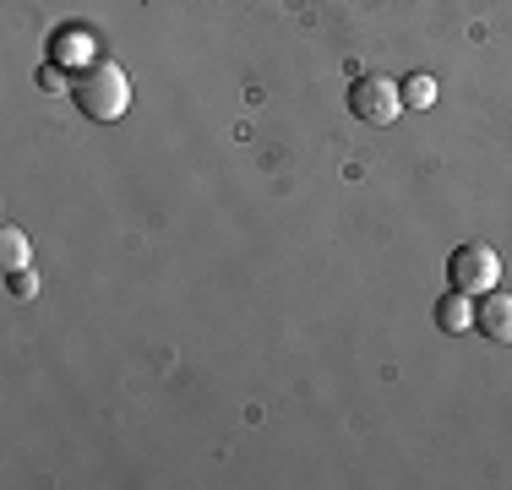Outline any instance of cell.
<instances>
[{
    "label": "cell",
    "instance_id": "cell-1",
    "mask_svg": "<svg viewBox=\"0 0 512 490\" xmlns=\"http://www.w3.org/2000/svg\"><path fill=\"white\" fill-rule=\"evenodd\" d=\"M71 98H77V109H82L88 120L109 126V120L126 115L131 82H126V71H120L115 60H88V66L71 71Z\"/></svg>",
    "mask_w": 512,
    "mask_h": 490
},
{
    "label": "cell",
    "instance_id": "cell-2",
    "mask_svg": "<svg viewBox=\"0 0 512 490\" xmlns=\"http://www.w3.org/2000/svg\"><path fill=\"white\" fill-rule=\"evenodd\" d=\"M496 251L491 245H480V240H469V245H458L453 256H447V284H453L458 294H480V289H491L496 284Z\"/></svg>",
    "mask_w": 512,
    "mask_h": 490
},
{
    "label": "cell",
    "instance_id": "cell-3",
    "mask_svg": "<svg viewBox=\"0 0 512 490\" xmlns=\"http://www.w3.org/2000/svg\"><path fill=\"white\" fill-rule=\"evenodd\" d=\"M398 109H404L398 82H387V77H355V88H349V115H355V120H365V126H387Z\"/></svg>",
    "mask_w": 512,
    "mask_h": 490
},
{
    "label": "cell",
    "instance_id": "cell-4",
    "mask_svg": "<svg viewBox=\"0 0 512 490\" xmlns=\"http://www.w3.org/2000/svg\"><path fill=\"white\" fill-rule=\"evenodd\" d=\"M474 327L491 343H512V294L480 289V300H474Z\"/></svg>",
    "mask_w": 512,
    "mask_h": 490
},
{
    "label": "cell",
    "instance_id": "cell-5",
    "mask_svg": "<svg viewBox=\"0 0 512 490\" xmlns=\"http://www.w3.org/2000/svg\"><path fill=\"white\" fill-rule=\"evenodd\" d=\"M88 49H93V33L88 28H55V39H50V60L55 66H88Z\"/></svg>",
    "mask_w": 512,
    "mask_h": 490
},
{
    "label": "cell",
    "instance_id": "cell-6",
    "mask_svg": "<svg viewBox=\"0 0 512 490\" xmlns=\"http://www.w3.org/2000/svg\"><path fill=\"white\" fill-rule=\"evenodd\" d=\"M469 322H474V311H469V294H442V300H436V327H442V333H469Z\"/></svg>",
    "mask_w": 512,
    "mask_h": 490
},
{
    "label": "cell",
    "instance_id": "cell-7",
    "mask_svg": "<svg viewBox=\"0 0 512 490\" xmlns=\"http://www.w3.org/2000/svg\"><path fill=\"white\" fill-rule=\"evenodd\" d=\"M0 262H6V273L11 267H28V235H22V229H0Z\"/></svg>",
    "mask_w": 512,
    "mask_h": 490
},
{
    "label": "cell",
    "instance_id": "cell-8",
    "mask_svg": "<svg viewBox=\"0 0 512 490\" xmlns=\"http://www.w3.org/2000/svg\"><path fill=\"white\" fill-rule=\"evenodd\" d=\"M398 93H404V104H409V109H425V104L436 98V82L425 77V71H414L409 82H398Z\"/></svg>",
    "mask_w": 512,
    "mask_h": 490
},
{
    "label": "cell",
    "instance_id": "cell-9",
    "mask_svg": "<svg viewBox=\"0 0 512 490\" xmlns=\"http://www.w3.org/2000/svg\"><path fill=\"white\" fill-rule=\"evenodd\" d=\"M6 289L17 294V300H33V294H39V273H33V267H11Z\"/></svg>",
    "mask_w": 512,
    "mask_h": 490
},
{
    "label": "cell",
    "instance_id": "cell-10",
    "mask_svg": "<svg viewBox=\"0 0 512 490\" xmlns=\"http://www.w3.org/2000/svg\"><path fill=\"white\" fill-rule=\"evenodd\" d=\"M39 82H44V93H60V66H55V60L39 71Z\"/></svg>",
    "mask_w": 512,
    "mask_h": 490
}]
</instances>
